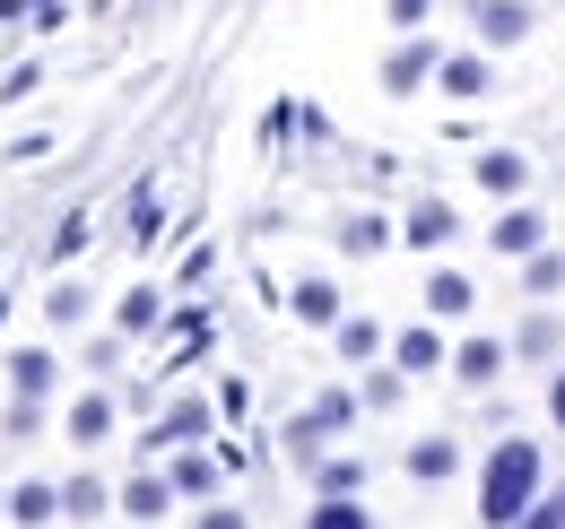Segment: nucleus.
<instances>
[{"label":"nucleus","instance_id":"obj_35","mask_svg":"<svg viewBox=\"0 0 565 529\" xmlns=\"http://www.w3.org/2000/svg\"><path fill=\"white\" fill-rule=\"evenodd\" d=\"M192 529H253V512H235V504H210V512H201Z\"/></svg>","mask_w":565,"mask_h":529},{"label":"nucleus","instance_id":"obj_6","mask_svg":"<svg viewBox=\"0 0 565 529\" xmlns=\"http://www.w3.org/2000/svg\"><path fill=\"white\" fill-rule=\"evenodd\" d=\"M114 417H122V408H114V391H78L71 417H62V434H71L78 452H96V443H114Z\"/></svg>","mask_w":565,"mask_h":529},{"label":"nucleus","instance_id":"obj_5","mask_svg":"<svg viewBox=\"0 0 565 529\" xmlns=\"http://www.w3.org/2000/svg\"><path fill=\"white\" fill-rule=\"evenodd\" d=\"M470 18H479V44L488 53H513L531 35V0H470Z\"/></svg>","mask_w":565,"mask_h":529},{"label":"nucleus","instance_id":"obj_21","mask_svg":"<svg viewBox=\"0 0 565 529\" xmlns=\"http://www.w3.org/2000/svg\"><path fill=\"white\" fill-rule=\"evenodd\" d=\"M166 477H174V495H217V461H210V452H201V443H183Z\"/></svg>","mask_w":565,"mask_h":529},{"label":"nucleus","instance_id":"obj_25","mask_svg":"<svg viewBox=\"0 0 565 529\" xmlns=\"http://www.w3.org/2000/svg\"><path fill=\"white\" fill-rule=\"evenodd\" d=\"M62 521H105V477H71L62 486Z\"/></svg>","mask_w":565,"mask_h":529},{"label":"nucleus","instance_id":"obj_3","mask_svg":"<svg viewBox=\"0 0 565 529\" xmlns=\"http://www.w3.org/2000/svg\"><path fill=\"white\" fill-rule=\"evenodd\" d=\"M488 252H504V261H531V252H548V217H540L531 199H504V217L488 226Z\"/></svg>","mask_w":565,"mask_h":529},{"label":"nucleus","instance_id":"obj_16","mask_svg":"<svg viewBox=\"0 0 565 529\" xmlns=\"http://www.w3.org/2000/svg\"><path fill=\"white\" fill-rule=\"evenodd\" d=\"M479 183H488L495 199H522L531 192V156H522V148H488V156H479Z\"/></svg>","mask_w":565,"mask_h":529},{"label":"nucleus","instance_id":"obj_22","mask_svg":"<svg viewBox=\"0 0 565 529\" xmlns=\"http://www.w3.org/2000/svg\"><path fill=\"white\" fill-rule=\"evenodd\" d=\"M305 529H374V512H365L356 495H313V512H305Z\"/></svg>","mask_w":565,"mask_h":529},{"label":"nucleus","instance_id":"obj_37","mask_svg":"<svg viewBox=\"0 0 565 529\" xmlns=\"http://www.w3.org/2000/svg\"><path fill=\"white\" fill-rule=\"evenodd\" d=\"M0 521H9V495H0Z\"/></svg>","mask_w":565,"mask_h":529},{"label":"nucleus","instance_id":"obj_2","mask_svg":"<svg viewBox=\"0 0 565 529\" xmlns=\"http://www.w3.org/2000/svg\"><path fill=\"white\" fill-rule=\"evenodd\" d=\"M356 408H365L356 391H322L313 408H305V417H287V452H296V461L313 468V461H322V443H331V434H349V425H356Z\"/></svg>","mask_w":565,"mask_h":529},{"label":"nucleus","instance_id":"obj_15","mask_svg":"<svg viewBox=\"0 0 565 529\" xmlns=\"http://www.w3.org/2000/svg\"><path fill=\"white\" fill-rule=\"evenodd\" d=\"M122 512H131V521H174V477L140 468V477L122 486Z\"/></svg>","mask_w":565,"mask_h":529},{"label":"nucleus","instance_id":"obj_10","mask_svg":"<svg viewBox=\"0 0 565 529\" xmlns=\"http://www.w3.org/2000/svg\"><path fill=\"white\" fill-rule=\"evenodd\" d=\"M470 313H479V287L461 269H435L426 278V322H470Z\"/></svg>","mask_w":565,"mask_h":529},{"label":"nucleus","instance_id":"obj_4","mask_svg":"<svg viewBox=\"0 0 565 529\" xmlns=\"http://www.w3.org/2000/svg\"><path fill=\"white\" fill-rule=\"evenodd\" d=\"M210 399H174V408H166V417H157V425H148V443L140 452H166V461H174V452H183V443H210Z\"/></svg>","mask_w":565,"mask_h":529},{"label":"nucleus","instance_id":"obj_28","mask_svg":"<svg viewBox=\"0 0 565 529\" xmlns=\"http://www.w3.org/2000/svg\"><path fill=\"white\" fill-rule=\"evenodd\" d=\"M0 425H9V443H35V434H44V399H9Z\"/></svg>","mask_w":565,"mask_h":529},{"label":"nucleus","instance_id":"obj_23","mask_svg":"<svg viewBox=\"0 0 565 529\" xmlns=\"http://www.w3.org/2000/svg\"><path fill=\"white\" fill-rule=\"evenodd\" d=\"M331 338H340V356H349V365H374V356H383V322H365V313H349Z\"/></svg>","mask_w":565,"mask_h":529},{"label":"nucleus","instance_id":"obj_14","mask_svg":"<svg viewBox=\"0 0 565 529\" xmlns=\"http://www.w3.org/2000/svg\"><path fill=\"white\" fill-rule=\"evenodd\" d=\"M392 235H401V226H392V217H374V208H349V217H340V252H349V261H374Z\"/></svg>","mask_w":565,"mask_h":529},{"label":"nucleus","instance_id":"obj_26","mask_svg":"<svg viewBox=\"0 0 565 529\" xmlns=\"http://www.w3.org/2000/svg\"><path fill=\"white\" fill-rule=\"evenodd\" d=\"M87 304H96V295H87V287H78V278H62V287H53V304H44V313H53V331H78V322H87Z\"/></svg>","mask_w":565,"mask_h":529},{"label":"nucleus","instance_id":"obj_19","mask_svg":"<svg viewBox=\"0 0 565 529\" xmlns=\"http://www.w3.org/2000/svg\"><path fill=\"white\" fill-rule=\"evenodd\" d=\"M488 53H444V69H435V87H444V96H488Z\"/></svg>","mask_w":565,"mask_h":529},{"label":"nucleus","instance_id":"obj_12","mask_svg":"<svg viewBox=\"0 0 565 529\" xmlns=\"http://www.w3.org/2000/svg\"><path fill=\"white\" fill-rule=\"evenodd\" d=\"M435 69H444V53H435L426 35H409V44H401V53L383 62V87H392V96H409V87H426Z\"/></svg>","mask_w":565,"mask_h":529},{"label":"nucleus","instance_id":"obj_20","mask_svg":"<svg viewBox=\"0 0 565 529\" xmlns=\"http://www.w3.org/2000/svg\"><path fill=\"white\" fill-rule=\"evenodd\" d=\"M557 347H565V322H557V313H531V322L513 331V356H531V365H548Z\"/></svg>","mask_w":565,"mask_h":529},{"label":"nucleus","instance_id":"obj_13","mask_svg":"<svg viewBox=\"0 0 565 529\" xmlns=\"http://www.w3.org/2000/svg\"><path fill=\"white\" fill-rule=\"evenodd\" d=\"M409 477H418V486H444V477H461V443H452V434H426V443H409Z\"/></svg>","mask_w":565,"mask_h":529},{"label":"nucleus","instance_id":"obj_24","mask_svg":"<svg viewBox=\"0 0 565 529\" xmlns=\"http://www.w3.org/2000/svg\"><path fill=\"white\" fill-rule=\"evenodd\" d=\"M157 313H166V295H157V287H131V295H122V313H114V331L140 338V331H157Z\"/></svg>","mask_w":565,"mask_h":529},{"label":"nucleus","instance_id":"obj_31","mask_svg":"<svg viewBox=\"0 0 565 529\" xmlns=\"http://www.w3.org/2000/svg\"><path fill=\"white\" fill-rule=\"evenodd\" d=\"M513 529H565V486H557V495H540V504H531Z\"/></svg>","mask_w":565,"mask_h":529},{"label":"nucleus","instance_id":"obj_11","mask_svg":"<svg viewBox=\"0 0 565 529\" xmlns=\"http://www.w3.org/2000/svg\"><path fill=\"white\" fill-rule=\"evenodd\" d=\"M287 313H296L305 331H340V322H349V313H340V287H331V278H296Z\"/></svg>","mask_w":565,"mask_h":529},{"label":"nucleus","instance_id":"obj_27","mask_svg":"<svg viewBox=\"0 0 565 529\" xmlns=\"http://www.w3.org/2000/svg\"><path fill=\"white\" fill-rule=\"evenodd\" d=\"M522 287H531V295H557V287H565V261H557V252H531V261H522Z\"/></svg>","mask_w":565,"mask_h":529},{"label":"nucleus","instance_id":"obj_30","mask_svg":"<svg viewBox=\"0 0 565 529\" xmlns=\"http://www.w3.org/2000/svg\"><path fill=\"white\" fill-rule=\"evenodd\" d=\"M356 477H365L356 461H313V486H322V495H356Z\"/></svg>","mask_w":565,"mask_h":529},{"label":"nucleus","instance_id":"obj_29","mask_svg":"<svg viewBox=\"0 0 565 529\" xmlns=\"http://www.w3.org/2000/svg\"><path fill=\"white\" fill-rule=\"evenodd\" d=\"M401 391H409V382H401V374H383V365L356 382V399H365V408H401Z\"/></svg>","mask_w":565,"mask_h":529},{"label":"nucleus","instance_id":"obj_8","mask_svg":"<svg viewBox=\"0 0 565 529\" xmlns=\"http://www.w3.org/2000/svg\"><path fill=\"white\" fill-rule=\"evenodd\" d=\"M53 382H62V356L53 347H18L9 356V399H53Z\"/></svg>","mask_w":565,"mask_h":529},{"label":"nucleus","instance_id":"obj_36","mask_svg":"<svg viewBox=\"0 0 565 529\" xmlns=\"http://www.w3.org/2000/svg\"><path fill=\"white\" fill-rule=\"evenodd\" d=\"M548 417H557V425H565V374H557V382H548Z\"/></svg>","mask_w":565,"mask_h":529},{"label":"nucleus","instance_id":"obj_32","mask_svg":"<svg viewBox=\"0 0 565 529\" xmlns=\"http://www.w3.org/2000/svg\"><path fill=\"white\" fill-rule=\"evenodd\" d=\"M78 252H87V208L62 217V235H53V261H78Z\"/></svg>","mask_w":565,"mask_h":529},{"label":"nucleus","instance_id":"obj_18","mask_svg":"<svg viewBox=\"0 0 565 529\" xmlns=\"http://www.w3.org/2000/svg\"><path fill=\"white\" fill-rule=\"evenodd\" d=\"M392 365H401V374H435V365H444V331H435V322L401 331L392 338Z\"/></svg>","mask_w":565,"mask_h":529},{"label":"nucleus","instance_id":"obj_7","mask_svg":"<svg viewBox=\"0 0 565 529\" xmlns=\"http://www.w3.org/2000/svg\"><path fill=\"white\" fill-rule=\"evenodd\" d=\"M504 356H513L504 338H461V347H452V382H470V391H495V382H504Z\"/></svg>","mask_w":565,"mask_h":529},{"label":"nucleus","instance_id":"obj_9","mask_svg":"<svg viewBox=\"0 0 565 529\" xmlns=\"http://www.w3.org/2000/svg\"><path fill=\"white\" fill-rule=\"evenodd\" d=\"M461 235V217H452V199H418L409 217H401V244H418V252H444Z\"/></svg>","mask_w":565,"mask_h":529},{"label":"nucleus","instance_id":"obj_38","mask_svg":"<svg viewBox=\"0 0 565 529\" xmlns=\"http://www.w3.org/2000/svg\"><path fill=\"white\" fill-rule=\"evenodd\" d=\"M131 529H157V521H131Z\"/></svg>","mask_w":565,"mask_h":529},{"label":"nucleus","instance_id":"obj_33","mask_svg":"<svg viewBox=\"0 0 565 529\" xmlns=\"http://www.w3.org/2000/svg\"><path fill=\"white\" fill-rule=\"evenodd\" d=\"M201 338H210V322H201V313H183V331H166V356H174V365H183V356H192V347H201Z\"/></svg>","mask_w":565,"mask_h":529},{"label":"nucleus","instance_id":"obj_1","mask_svg":"<svg viewBox=\"0 0 565 529\" xmlns=\"http://www.w3.org/2000/svg\"><path fill=\"white\" fill-rule=\"evenodd\" d=\"M540 504V443H522V434H504L479 468V521L488 529H513L522 512Z\"/></svg>","mask_w":565,"mask_h":529},{"label":"nucleus","instance_id":"obj_17","mask_svg":"<svg viewBox=\"0 0 565 529\" xmlns=\"http://www.w3.org/2000/svg\"><path fill=\"white\" fill-rule=\"evenodd\" d=\"M9 521H18V529H53V521H62V486H44V477H26V486L9 495Z\"/></svg>","mask_w":565,"mask_h":529},{"label":"nucleus","instance_id":"obj_34","mask_svg":"<svg viewBox=\"0 0 565 529\" xmlns=\"http://www.w3.org/2000/svg\"><path fill=\"white\" fill-rule=\"evenodd\" d=\"M383 9H392V26H401V35H418V26H426V9H435V0H383Z\"/></svg>","mask_w":565,"mask_h":529}]
</instances>
